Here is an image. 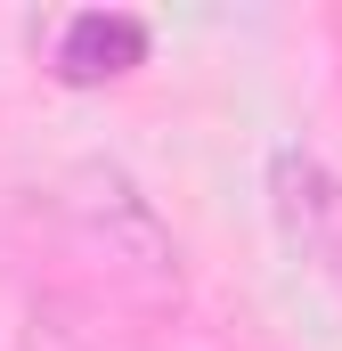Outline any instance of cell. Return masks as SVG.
I'll use <instances>...</instances> for the list:
<instances>
[{"label":"cell","instance_id":"cell-3","mask_svg":"<svg viewBox=\"0 0 342 351\" xmlns=\"http://www.w3.org/2000/svg\"><path fill=\"white\" fill-rule=\"evenodd\" d=\"M147 16L131 8H74L57 33H49V74L66 90H98V82H122L147 66Z\"/></svg>","mask_w":342,"mask_h":351},{"label":"cell","instance_id":"cell-2","mask_svg":"<svg viewBox=\"0 0 342 351\" xmlns=\"http://www.w3.org/2000/svg\"><path fill=\"white\" fill-rule=\"evenodd\" d=\"M269 221L293 245V262H310V278L342 286V172L318 164L310 147H277L269 156Z\"/></svg>","mask_w":342,"mask_h":351},{"label":"cell","instance_id":"cell-1","mask_svg":"<svg viewBox=\"0 0 342 351\" xmlns=\"http://www.w3.org/2000/svg\"><path fill=\"white\" fill-rule=\"evenodd\" d=\"M57 221H66L74 254H82L131 311H147V319L179 311V294H187L179 237L163 229V213L147 204V188L122 172V164H106V156L74 164V172L57 180Z\"/></svg>","mask_w":342,"mask_h":351}]
</instances>
